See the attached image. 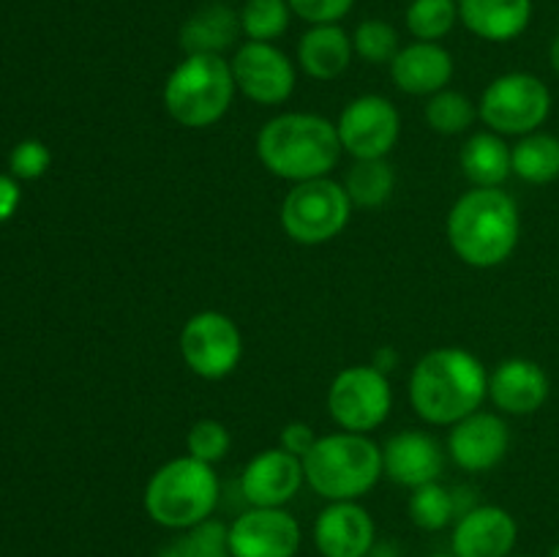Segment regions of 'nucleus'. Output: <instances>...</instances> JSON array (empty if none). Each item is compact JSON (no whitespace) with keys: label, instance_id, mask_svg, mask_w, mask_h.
<instances>
[{"label":"nucleus","instance_id":"nucleus-1","mask_svg":"<svg viewBox=\"0 0 559 557\" xmlns=\"http://www.w3.org/2000/svg\"><path fill=\"white\" fill-rule=\"evenodd\" d=\"M489 396V371L462 347H437L409 375V402L431 426H453L480 410Z\"/></svg>","mask_w":559,"mask_h":557},{"label":"nucleus","instance_id":"nucleus-2","mask_svg":"<svg viewBox=\"0 0 559 557\" xmlns=\"http://www.w3.org/2000/svg\"><path fill=\"white\" fill-rule=\"evenodd\" d=\"M453 254L473 268H497L513 254L522 235L519 205L508 191L473 186L453 202L445 222Z\"/></svg>","mask_w":559,"mask_h":557},{"label":"nucleus","instance_id":"nucleus-3","mask_svg":"<svg viewBox=\"0 0 559 557\" xmlns=\"http://www.w3.org/2000/svg\"><path fill=\"white\" fill-rule=\"evenodd\" d=\"M342 153L336 123L314 112H282L257 134V156L262 167L289 183L328 178Z\"/></svg>","mask_w":559,"mask_h":557},{"label":"nucleus","instance_id":"nucleus-4","mask_svg":"<svg viewBox=\"0 0 559 557\" xmlns=\"http://www.w3.org/2000/svg\"><path fill=\"white\" fill-rule=\"evenodd\" d=\"M218 486L213 464L194 457L169 459L147 478L142 506L145 513L167 530H189L207 522L218 506Z\"/></svg>","mask_w":559,"mask_h":557},{"label":"nucleus","instance_id":"nucleus-5","mask_svg":"<svg viewBox=\"0 0 559 557\" xmlns=\"http://www.w3.org/2000/svg\"><path fill=\"white\" fill-rule=\"evenodd\" d=\"M306 484L328 502L358 500L382 478V448L369 435L333 431L304 457Z\"/></svg>","mask_w":559,"mask_h":557},{"label":"nucleus","instance_id":"nucleus-6","mask_svg":"<svg viewBox=\"0 0 559 557\" xmlns=\"http://www.w3.org/2000/svg\"><path fill=\"white\" fill-rule=\"evenodd\" d=\"M235 91L233 66L224 55H186L169 71L162 102L183 129H207L227 115Z\"/></svg>","mask_w":559,"mask_h":557},{"label":"nucleus","instance_id":"nucleus-7","mask_svg":"<svg viewBox=\"0 0 559 557\" xmlns=\"http://www.w3.org/2000/svg\"><path fill=\"white\" fill-rule=\"evenodd\" d=\"M353 216L344 183L328 178L293 183L282 202V227L295 244L322 246L344 233Z\"/></svg>","mask_w":559,"mask_h":557},{"label":"nucleus","instance_id":"nucleus-8","mask_svg":"<svg viewBox=\"0 0 559 557\" xmlns=\"http://www.w3.org/2000/svg\"><path fill=\"white\" fill-rule=\"evenodd\" d=\"M551 112V91L527 71H511L489 82L478 115L497 134L524 137L538 131Z\"/></svg>","mask_w":559,"mask_h":557},{"label":"nucleus","instance_id":"nucleus-9","mask_svg":"<svg viewBox=\"0 0 559 557\" xmlns=\"http://www.w3.org/2000/svg\"><path fill=\"white\" fill-rule=\"evenodd\" d=\"M391 407V380L377 366H347L333 377L331 388H328V413L342 431L366 435L385 424Z\"/></svg>","mask_w":559,"mask_h":557},{"label":"nucleus","instance_id":"nucleus-10","mask_svg":"<svg viewBox=\"0 0 559 557\" xmlns=\"http://www.w3.org/2000/svg\"><path fill=\"white\" fill-rule=\"evenodd\" d=\"M183 364L202 380H224L243 358V336L233 317L222 311H197L180 331Z\"/></svg>","mask_w":559,"mask_h":557},{"label":"nucleus","instance_id":"nucleus-11","mask_svg":"<svg viewBox=\"0 0 559 557\" xmlns=\"http://www.w3.org/2000/svg\"><path fill=\"white\" fill-rule=\"evenodd\" d=\"M344 153L358 158H385L402 134L399 109L377 93H364L342 109L336 120Z\"/></svg>","mask_w":559,"mask_h":557},{"label":"nucleus","instance_id":"nucleus-12","mask_svg":"<svg viewBox=\"0 0 559 557\" xmlns=\"http://www.w3.org/2000/svg\"><path fill=\"white\" fill-rule=\"evenodd\" d=\"M233 66L235 87L243 93L249 102L262 104V107H278L295 93L298 71L295 63L267 42H246L235 49L229 58Z\"/></svg>","mask_w":559,"mask_h":557},{"label":"nucleus","instance_id":"nucleus-13","mask_svg":"<svg viewBox=\"0 0 559 557\" xmlns=\"http://www.w3.org/2000/svg\"><path fill=\"white\" fill-rule=\"evenodd\" d=\"M233 557H295L300 524L287 508H251L227 524Z\"/></svg>","mask_w":559,"mask_h":557},{"label":"nucleus","instance_id":"nucleus-14","mask_svg":"<svg viewBox=\"0 0 559 557\" xmlns=\"http://www.w3.org/2000/svg\"><path fill=\"white\" fill-rule=\"evenodd\" d=\"M304 459L278 448H265L240 473V495L251 508H284L304 486Z\"/></svg>","mask_w":559,"mask_h":557},{"label":"nucleus","instance_id":"nucleus-15","mask_svg":"<svg viewBox=\"0 0 559 557\" xmlns=\"http://www.w3.org/2000/svg\"><path fill=\"white\" fill-rule=\"evenodd\" d=\"M511 446V429L506 418L486 410H475L473 415L451 426L448 435V453L456 467L467 473H486L506 459Z\"/></svg>","mask_w":559,"mask_h":557},{"label":"nucleus","instance_id":"nucleus-16","mask_svg":"<svg viewBox=\"0 0 559 557\" xmlns=\"http://www.w3.org/2000/svg\"><path fill=\"white\" fill-rule=\"evenodd\" d=\"M377 528L358 500L328 502L314 522V546L322 557H369Z\"/></svg>","mask_w":559,"mask_h":557},{"label":"nucleus","instance_id":"nucleus-17","mask_svg":"<svg viewBox=\"0 0 559 557\" xmlns=\"http://www.w3.org/2000/svg\"><path fill=\"white\" fill-rule=\"evenodd\" d=\"M519 524L500 506H473L456 519L451 535L453 557H511Z\"/></svg>","mask_w":559,"mask_h":557},{"label":"nucleus","instance_id":"nucleus-18","mask_svg":"<svg viewBox=\"0 0 559 557\" xmlns=\"http://www.w3.org/2000/svg\"><path fill=\"white\" fill-rule=\"evenodd\" d=\"M445 470V453L440 442L420 429H404L388 437L382 446V473L399 486L418 489V486L440 481Z\"/></svg>","mask_w":559,"mask_h":557},{"label":"nucleus","instance_id":"nucleus-19","mask_svg":"<svg viewBox=\"0 0 559 557\" xmlns=\"http://www.w3.org/2000/svg\"><path fill=\"white\" fill-rule=\"evenodd\" d=\"M489 399L506 415H533L549 399V377L530 358H508L489 375Z\"/></svg>","mask_w":559,"mask_h":557},{"label":"nucleus","instance_id":"nucleus-20","mask_svg":"<svg viewBox=\"0 0 559 557\" xmlns=\"http://www.w3.org/2000/svg\"><path fill=\"white\" fill-rule=\"evenodd\" d=\"M391 76L407 96H435L453 80V58L440 42H413L391 60Z\"/></svg>","mask_w":559,"mask_h":557},{"label":"nucleus","instance_id":"nucleus-21","mask_svg":"<svg viewBox=\"0 0 559 557\" xmlns=\"http://www.w3.org/2000/svg\"><path fill=\"white\" fill-rule=\"evenodd\" d=\"M533 20V0H459V22L484 42H513Z\"/></svg>","mask_w":559,"mask_h":557},{"label":"nucleus","instance_id":"nucleus-22","mask_svg":"<svg viewBox=\"0 0 559 557\" xmlns=\"http://www.w3.org/2000/svg\"><path fill=\"white\" fill-rule=\"evenodd\" d=\"M353 36L338 22L311 25L298 42V66L306 76L320 82L338 80L353 63Z\"/></svg>","mask_w":559,"mask_h":557},{"label":"nucleus","instance_id":"nucleus-23","mask_svg":"<svg viewBox=\"0 0 559 557\" xmlns=\"http://www.w3.org/2000/svg\"><path fill=\"white\" fill-rule=\"evenodd\" d=\"M240 33V14L233 5L207 3L180 25L178 42L186 55H224Z\"/></svg>","mask_w":559,"mask_h":557},{"label":"nucleus","instance_id":"nucleus-24","mask_svg":"<svg viewBox=\"0 0 559 557\" xmlns=\"http://www.w3.org/2000/svg\"><path fill=\"white\" fill-rule=\"evenodd\" d=\"M464 178L478 189H497L511 178V145L497 131H478L459 153Z\"/></svg>","mask_w":559,"mask_h":557},{"label":"nucleus","instance_id":"nucleus-25","mask_svg":"<svg viewBox=\"0 0 559 557\" xmlns=\"http://www.w3.org/2000/svg\"><path fill=\"white\" fill-rule=\"evenodd\" d=\"M511 167L513 175L524 183L544 186L559 178V137L546 134V131H533L524 134L516 145L511 147Z\"/></svg>","mask_w":559,"mask_h":557},{"label":"nucleus","instance_id":"nucleus-26","mask_svg":"<svg viewBox=\"0 0 559 557\" xmlns=\"http://www.w3.org/2000/svg\"><path fill=\"white\" fill-rule=\"evenodd\" d=\"M396 175L385 158H358L349 167L344 189L353 205L358 208H380L391 200Z\"/></svg>","mask_w":559,"mask_h":557},{"label":"nucleus","instance_id":"nucleus-27","mask_svg":"<svg viewBox=\"0 0 559 557\" xmlns=\"http://www.w3.org/2000/svg\"><path fill=\"white\" fill-rule=\"evenodd\" d=\"M407 513L413 519V524H418L420 530H429V533L445 530L453 522V517H462L456 489H448L440 481H431V484L413 489V497L407 502Z\"/></svg>","mask_w":559,"mask_h":557},{"label":"nucleus","instance_id":"nucleus-28","mask_svg":"<svg viewBox=\"0 0 559 557\" xmlns=\"http://www.w3.org/2000/svg\"><path fill=\"white\" fill-rule=\"evenodd\" d=\"M424 118L426 123H429V129L437 131V134L456 137L464 134L480 115L467 93L448 91L445 87V91L429 96V102H426L424 107Z\"/></svg>","mask_w":559,"mask_h":557},{"label":"nucleus","instance_id":"nucleus-29","mask_svg":"<svg viewBox=\"0 0 559 557\" xmlns=\"http://www.w3.org/2000/svg\"><path fill=\"white\" fill-rule=\"evenodd\" d=\"M156 557H233L227 538V524L207 519L197 528L180 530L178 538L164 544Z\"/></svg>","mask_w":559,"mask_h":557},{"label":"nucleus","instance_id":"nucleus-30","mask_svg":"<svg viewBox=\"0 0 559 557\" xmlns=\"http://www.w3.org/2000/svg\"><path fill=\"white\" fill-rule=\"evenodd\" d=\"M238 14L246 42L273 44L287 33L289 20H293L287 0H246Z\"/></svg>","mask_w":559,"mask_h":557},{"label":"nucleus","instance_id":"nucleus-31","mask_svg":"<svg viewBox=\"0 0 559 557\" xmlns=\"http://www.w3.org/2000/svg\"><path fill=\"white\" fill-rule=\"evenodd\" d=\"M404 22L415 42H440L456 27L459 0H413L404 11Z\"/></svg>","mask_w":559,"mask_h":557},{"label":"nucleus","instance_id":"nucleus-32","mask_svg":"<svg viewBox=\"0 0 559 557\" xmlns=\"http://www.w3.org/2000/svg\"><path fill=\"white\" fill-rule=\"evenodd\" d=\"M353 49L366 63L382 66L391 63L402 47H399V33L391 22L364 20L353 33Z\"/></svg>","mask_w":559,"mask_h":557},{"label":"nucleus","instance_id":"nucleus-33","mask_svg":"<svg viewBox=\"0 0 559 557\" xmlns=\"http://www.w3.org/2000/svg\"><path fill=\"white\" fill-rule=\"evenodd\" d=\"M233 448V435L216 418H202L186 435V453L205 464H218Z\"/></svg>","mask_w":559,"mask_h":557},{"label":"nucleus","instance_id":"nucleus-34","mask_svg":"<svg viewBox=\"0 0 559 557\" xmlns=\"http://www.w3.org/2000/svg\"><path fill=\"white\" fill-rule=\"evenodd\" d=\"M49 164H52V153L41 140H22L9 153V169L16 180L44 178Z\"/></svg>","mask_w":559,"mask_h":557},{"label":"nucleus","instance_id":"nucleus-35","mask_svg":"<svg viewBox=\"0 0 559 557\" xmlns=\"http://www.w3.org/2000/svg\"><path fill=\"white\" fill-rule=\"evenodd\" d=\"M295 16L309 25H333L353 11L355 0H287Z\"/></svg>","mask_w":559,"mask_h":557},{"label":"nucleus","instance_id":"nucleus-36","mask_svg":"<svg viewBox=\"0 0 559 557\" xmlns=\"http://www.w3.org/2000/svg\"><path fill=\"white\" fill-rule=\"evenodd\" d=\"M317 440H320V437H317L314 429H311L309 424H304V420H293V424L284 426L282 435H278V446L298 459H304L306 453L314 448Z\"/></svg>","mask_w":559,"mask_h":557},{"label":"nucleus","instance_id":"nucleus-37","mask_svg":"<svg viewBox=\"0 0 559 557\" xmlns=\"http://www.w3.org/2000/svg\"><path fill=\"white\" fill-rule=\"evenodd\" d=\"M20 202H22V191H20V183H16V178L14 175L0 173V224L9 222V218L14 216Z\"/></svg>","mask_w":559,"mask_h":557},{"label":"nucleus","instance_id":"nucleus-38","mask_svg":"<svg viewBox=\"0 0 559 557\" xmlns=\"http://www.w3.org/2000/svg\"><path fill=\"white\" fill-rule=\"evenodd\" d=\"M371 366H377L380 371H393L399 366V353L393 347H380L374 353V360H371Z\"/></svg>","mask_w":559,"mask_h":557},{"label":"nucleus","instance_id":"nucleus-39","mask_svg":"<svg viewBox=\"0 0 559 557\" xmlns=\"http://www.w3.org/2000/svg\"><path fill=\"white\" fill-rule=\"evenodd\" d=\"M551 69H555L559 76V36L555 38V44H551Z\"/></svg>","mask_w":559,"mask_h":557},{"label":"nucleus","instance_id":"nucleus-40","mask_svg":"<svg viewBox=\"0 0 559 557\" xmlns=\"http://www.w3.org/2000/svg\"><path fill=\"white\" fill-rule=\"evenodd\" d=\"M549 557H559V544L555 546V549H551V552H549Z\"/></svg>","mask_w":559,"mask_h":557},{"label":"nucleus","instance_id":"nucleus-41","mask_svg":"<svg viewBox=\"0 0 559 557\" xmlns=\"http://www.w3.org/2000/svg\"><path fill=\"white\" fill-rule=\"evenodd\" d=\"M431 557H453V555H431Z\"/></svg>","mask_w":559,"mask_h":557},{"label":"nucleus","instance_id":"nucleus-42","mask_svg":"<svg viewBox=\"0 0 559 557\" xmlns=\"http://www.w3.org/2000/svg\"><path fill=\"white\" fill-rule=\"evenodd\" d=\"M511 557H530V555H511Z\"/></svg>","mask_w":559,"mask_h":557}]
</instances>
